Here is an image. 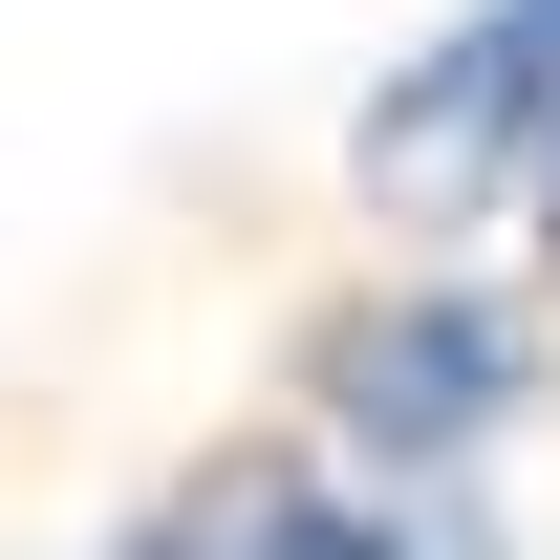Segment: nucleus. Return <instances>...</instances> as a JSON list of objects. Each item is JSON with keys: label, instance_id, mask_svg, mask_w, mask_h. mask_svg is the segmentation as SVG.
Masks as SVG:
<instances>
[{"label": "nucleus", "instance_id": "obj_1", "mask_svg": "<svg viewBox=\"0 0 560 560\" xmlns=\"http://www.w3.org/2000/svg\"><path fill=\"white\" fill-rule=\"evenodd\" d=\"M302 410H324L346 475H453V453H495L539 410V324L495 280H388V302H346L302 346Z\"/></svg>", "mask_w": 560, "mask_h": 560}, {"label": "nucleus", "instance_id": "obj_4", "mask_svg": "<svg viewBox=\"0 0 560 560\" xmlns=\"http://www.w3.org/2000/svg\"><path fill=\"white\" fill-rule=\"evenodd\" d=\"M517 237H539V259H560V151H539V173H517Z\"/></svg>", "mask_w": 560, "mask_h": 560}, {"label": "nucleus", "instance_id": "obj_3", "mask_svg": "<svg viewBox=\"0 0 560 560\" xmlns=\"http://www.w3.org/2000/svg\"><path fill=\"white\" fill-rule=\"evenodd\" d=\"M108 560H475V517H410L388 475H324V453H215Z\"/></svg>", "mask_w": 560, "mask_h": 560}, {"label": "nucleus", "instance_id": "obj_2", "mask_svg": "<svg viewBox=\"0 0 560 560\" xmlns=\"http://www.w3.org/2000/svg\"><path fill=\"white\" fill-rule=\"evenodd\" d=\"M539 151H560V0H475L431 66L366 86V195L388 215H517Z\"/></svg>", "mask_w": 560, "mask_h": 560}]
</instances>
